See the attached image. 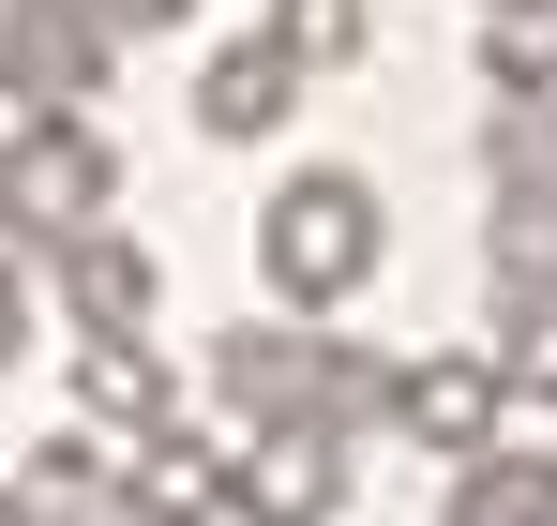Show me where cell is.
I'll use <instances>...</instances> for the list:
<instances>
[{
    "mask_svg": "<svg viewBox=\"0 0 557 526\" xmlns=\"http://www.w3.org/2000/svg\"><path fill=\"white\" fill-rule=\"evenodd\" d=\"M0 90H15L30 121H76L106 90V15L91 0H15V15H0Z\"/></svg>",
    "mask_w": 557,
    "mask_h": 526,
    "instance_id": "cell-3",
    "label": "cell"
},
{
    "mask_svg": "<svg viewBox=\"0 0 557 526\" xmlns=\"http://www.w3.org/2000/svg\"><path fill=\"white\" fill-rule=\"evenodd\" d=\"M226 512L242 526H332L347 512V437L332 422H272V437L226 466Z\"/></svg>",
    "mask_w": 557,
    "mask_h": 526,
    "instance_id": "cell-5",
    "label": "cell"
},
{
    "mask_svg": "<svg viewBox=\"0 0 557 526\" xmlns=\"http://www.w3.org/2000/svg\"><path fill=\"white\" fill-rule=\"evenodd\" d=\"M497 406H512V361L497 347H437V361H392V422L437 451V466H467V451H497Z\"/></svg>",
    "mask_w": 557,
    "mask_h": 526,
    "instance_id": "cell-4",
    "label": "cell"
},
{
    "mask_svg": "<svg viewBox=\"0 0 557 526\" xmlns=\"http://www.w3.org/2000/svg\"><path fill=\"white\" fill-rule=\"evenodd\" d=\"M30 347V286H15V271H0V361Z\"/></svg>",
    "mask_w": 557,
    "mask_h": 526,
    "instance_id": "cell-12",
    "label": "cell"
},
{
    "mask_svg": "<svg viewBox=\"0 0 557 526\" xmlns=\"http://www.w3.org/2000/svg\"><path fill=\"white\" fill-rule=\"evenodd\" d=\"M61 301H76V347H121V331H151V241H121V226H76V241H61Z\"/></svg>",
    "mask_w": 557,
    "mask_h": 526,
    "instance_id": "cell-6",
    "label": "cell"
},
{
    "mask_svg": "<svg viewBox=\"0 0 557 526\" xmlns=\"http://www.w3.org/2000/svg\"><path fill=\"white\" fill-rule=\"evenodd\" d=\"M121 512H136V526H211V512H226V451L151 437V451H136V481H121Z\"/></svg>",
    "mask_w": 557,
    "mask_h": 526,
    "instance_id": "cell-8",
    "label": "cell"
},
{
    "mask_svg": "<svg viewBox=\"0 0 557 526\" xmlns=\"http://www.w3.org/2000/svg\"><path fill=\"white\" fill-rule=\"evenodd\" d=\"M437 526H557V466H528V451H467Z\"/></svg>",
    "mask_w": 557,
    "mask_h": 526,
    "instance_id": "cell-9",
    "label": "cell"
},
{
    "mask_svg": "<svg viewBox=\"0 0 557 526\" xmlns=\"http://www.w3.org/2000/svg\"><path fill=\"white\" fill-rule=\"evenodd\" d=\"M106 196H121V166H106L91 121H15V151H0V226L76 241V226H106Z\"/></svg>",
    "mask_w": 557,
    "mask_h": 526,
    "instance_id": "cell-2",
    "label": "cell"
},
{
    "mask_svg": "<svg viewBox=\"0 0 557 526\" xmlns=\"http://www.w3.org/2000/svg\"><path fill=\"white\" fill-rule=\"evenodd\" d=\"M286 105H301V61H286L272 30H242V46L196 61V136H272Z\"/></svg>",
    "mask_w": 557,
    "mask_h": 526,
    "instance_id": "cell-7",
    "label": "cell"
},
{
    "mask_svg": "<svg viewBox=\"0 0 557 526\" xmlns=\"http://www.w3.org/2000/svg\"><path fill=\"white\" fill-rule=\"evenodd\" d=\"M272 46L301 61V76H332V61L376 46V15H362V0H272Z\"/></svg>",
    "mask_w": 557,
    "mask_h": 526,
    "instance_id": "cell-11",
    "label": "cell"
},
{
    "mask_svg": "<svg viewBox=\"0 0 557 526\" xmlns=\"http://www.w3.org/2000/svg\"><path fill=\"white\" fill-rule=\"evenodd\" d=\"M76 406H91V422H136V437H166V361L136 347V331H121V347H76Z\"/></svg>",
    "mask_w": 557,
    "mask_h": 526,
    "instance_id": "cell-10",
    "label": "cell"
},
{
    "mask_svg": "<svg viewBox=\"0 0 557 526\" xmlns=\"http://www.w3.org/2000/svg\"><path fill=\"white\" fill-rule=\"evenodd\" d=\"M376 256H392V226H376V180L362 166H286L272 211H257V271H272V301L301 316H332V301H362Z\"/></svg>",
    "mask_w": 557,
    "mask_h": 526,
    "instance_id": "cell-1",
    "label": "cell"
}]
</instances>
